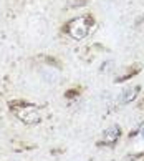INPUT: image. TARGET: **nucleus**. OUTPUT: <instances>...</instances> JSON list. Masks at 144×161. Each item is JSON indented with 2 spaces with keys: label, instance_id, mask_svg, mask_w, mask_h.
<instances>
[{
  "label": "nucleus",
  "instance_id": "1",
  "mask_svg": "<svg viewBox=\"0 0 144 161\" xmlns=\"http://www.w3.org/2000/svg\"><path fill=\"white\" fill-rule=\"evenodd\" d=\"M8 108L10 111H13V115L19 118L22 123L25 125H38L41 123V115L38 111V106L33 105V103H25V101H10L8 103Z\"/></svg>",
  "mask_w": 144,
  "mask_h": 161
},
{
  "label": "nucleus",
  "instance_id": "2",
  "mask_svg": "<svg viewBox=\"0 0 144 161\" xmlns=\"http://www.w3.org/2000/svg\"><path fill=\"white\" fill-rule=\"evenodd\" d=\"M93 25H94L93 15L85 14V15H80L76 19L70 20L67 25H63V32L68 33L73 40H83L89 35Z\"/></svg>",
  "mask_w": 144,
  "mask_h": 161
},
{
  "label": "nucleus",
  "instance_id": "3",
  "mask_svg": "<svg viewBox=\"0 0 144 161\" xmlns=\"http://www.w3.org/2000/svg\"><path fill=\"white\" fill-rule=\"evenodd\" d=\"M123 135V130L119 125H111V126H108L104 131H103V138H101V141L96 143V146H115L116 143L119 141V138H121Z\"/></svg>",
  "mask_w": 144,
  "mask_h": 161
},
{
  "label": "nucleus",
  "instance_id": "4",
  "mask_svg": "<svg viewBox=\"0 0 144 161\" xmlns=\"http://www.w3.org/2000/svg\"><path fill=\"white\" fill-rule=\"evenodd\" d=\"M139 71H141V67H139V65H133V67H128L124 73H119V75H116L115 83H123V81H126V80L133 78V76H134V75H137Z\"/></svg>",
  "mask_w": 144,
  "mask_h": 161
},
{
  "label": "nucleus",
  "instance_id": "5",
  "mask_svg": "<svg viewBox=\"0 0 144 161\" xmlns=\"http://www.w3.org/2000/svg\"><path fill=\"white\" fill-rule=\"evenodd\" d=\"M141 92V86L139 85H134V86H129V88H126V90L123 92V97H121V101L124 105H128L131 103V101H134L137 98V95H139Z\"/></svg>",
  "mask_w": 144,
  "mask_h": 161
},
{
  "label": "nucleus",
  "instance_id": "6",
  "mask_svg": "<svg viewBox=\"0 0 144 161\" xmlns=\"http://www.w3.org/2000/svg\"><path fill=\"white\" fill-rule=\"evenodd\" d=\"M86 3H88V0H67V7H70V8H78Z\"/></svg>",
  "mask_w": 144,
  "mask_h": 161
},
{
  "label": "nucleus",
  "instance_id": "7",
  "mask_svg": "<svg viewBox=\"0 0 144 161\" xmlns=\"http://www.w3.org/2000/svg\"><path fill=\"white\" fill-rule=\"evenodd\" d=\"M80 95V90H76V88H73V90H68L67 93H65V98H75Z\"/></svg>",
  "mask_w": 144,
  "mask_h": 161
},
{
  "label": "nucleus",
  "instance_id": "8",
  "mask_svg": "<svg viewBox=\"0 0 144 161\" xmlns=\"http://www.w3.org/2000/svg\"><path fill=\"white\" fill-rule=\"evenodd\" d=\"M137 108H139V110H144V100H141L139 103H137Z\"/></svg>",
  "mask_w": 144,
  "mask_h": 161
},
{
  "label": "nucleus",
  "instance_id": "9",
  "mask_svg": "<svg viewBox=\"0 0 144 161\" xmlns=\"http://www.w3.org/2000/svg\"><path fill=\"white\" fill-rule=\"evenodd\" d=\"M141 135H142V136H144V126H142V128H141Z\"/></svg>",
  "mask_w": 144,
  "mask_h": 161
},
{
  "label": "nucleus",
  "instance_id": "10",
  "mask_svg": "<svg viewBox=\"0 0 144 161\" xmlns=\"http://www.w3.org/2000/svg\"><path fill=\"white\" fill-rule=\"evenodd\" d=\"M109 161H115V159H109Z\"/></svg>",
  "mask_w": 144,
  "mask_h": 161
}]
</instances>
